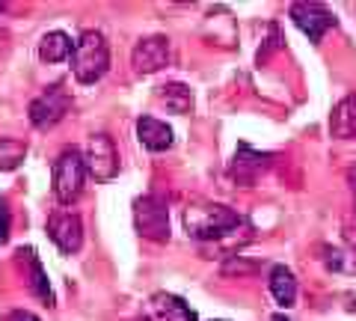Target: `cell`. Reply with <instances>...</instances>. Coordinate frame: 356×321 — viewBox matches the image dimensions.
Instances as JSON below:
<instances>
[{
  "mask_svg": "<svg viewBox=\"0 0 356 321\" xmlns=\"http://www.w3.org/2000/svg\"><path fill=\"white\" fill-rule=\"evenodd\" d=\"M241 224H243V217L222 203H193L184 208V229L196 241L222 238L229 232H235Z\"/></svg>",
  "mask_w": 356,
  "mask_h": 321,
  "instance_id": "cell-1",
  "label": "cell"
},
{
  "mask_svg": "<svg viewBox=\"0 0 356 321\" xmlns=\"http://www.w3.org/2000/svg\"><path fill=\"white\" fill-rule=\"evenodd\" d=\"M107 69H110V48H107L104 33L83 30L72 51V72L77 77V84L89 86V84L102 81Z\"/></svg>",
  "mask_w": 356,
  "mask_h": 321,
  "instance_id": "cell-2",
  "label": "cell"
},
{
  "mask_svg": "<svg viewBox=\"0 0 356 321\" xmlns=\"http://www.w3.org/2000/svg\"><path fill=\"white\" fill-rule=\"evenodd\" d=\"M83 179H86V164L81 149H63L60 158L54 161L51 170V182H54V196L60 205H72L83 191Z\"/></svg>",
  "mask_w": 356,
  "mask_h": 321,
  "instance_id": "cell-3",
  "label": "cell"
},
{
  "mask_svg": "<svg viewBox=\"0 0 356 321\" xmlns=\"http://www.w3.org/2000/svg\"><path fill=\"white\" fill-rule=\"evenodd\" d=\"M134 226L146 241L154 244H166L170 241V208H166V199L146 194L134 203Z\"/></svg>",
  "mask_w": 356,
  "mask_h": 321,
  "instance_id": "cell-4",
  "label": "cell"
},
{
  "mask_svg": "<svg viewBox=\"0 0 356 321\" xmlns=\"http://www.w3.org/2000/svg\"><path fill=\"white\" fill-rule=\"evenodd\" d=\"M69 110H72V93L65 90L63 81H57V84H51L39 98H33L30 107H27V116L39 131H48V128L57 125Z\"/></svg>",
  "mask_w": 356,
  "mask_h": 321,
  "instance_id": "cell-5",
  "label": "cell"
},
{
  "mask_svg": "<svg viewBox=\"0 0 356 321\" xmlns=\"http://www.w3.org/2000/svg\"><path fill=\"white\" fill-rule=\"evenodd\" d=\"M86 175H92L95 182H113L119 175V152L110 134H92L86 143Z\"/></svg>",
  "mask_w": 356,
  "mask_h": 321,
  "instance_id": "cell-6",
  "label": "cell"
},
{
  "mask_svg": "<svg viewBox=\"0 0 356 321\" xmlns=\"http://www.w3.org/2000/svg\"><path fill=\"white\" fill-rule=\"evenodd\" d=\"M288 18L294 21L297 30L306 33L312 45H318V42L324 39V33L339 24V18L321 3H294L291 9H288Z\"/></svg>",
  "mask_w": 356,
  "mask_h": 321,
  "instance_id": "cell-7",
  "label": "cell"
},
{
  "mask_svg": "<svg viewBox=\"0 0 356 321\" xmlns=\"http://www.w3.org/2000/svg\"><path fill=\"white\" fill-rule=\"evenodd\" d=\"M48 235L65 256H74L83 247V224L74 212H54L48 217Z\"/></svg>",
  "mask_w": 356,
  "mask_h": 321,
  "instance_id": "cell-8",
  "label": "cell"
},
{
  "mask_svg": "<svg viewBox=\"0 0 356 321\" xmlns=\"http://www.w3.org/2000/svg\"><path fill=\"white\" fill-rule=\"evenodd\" d=\"M170 39L166 36H149V39H140L134 45V54H131V63H134V72L137 75H154L161 72L163 65H170Z\"/></svg>",
  "mask_w": 356,
  "mask_h": 321,
  "instance_id": "cell-9",
  "label": "cell"
},
{
  "mask_svg": "<svg viewBox=\"0 0 356 321\" xmlns=\"http://www.w3.org/2000/svg\"><path fill=\"white\" fill-rule=\"evenodd\" d=\"M270 161H273L270 152H255L252 146H247V143H241L235 158L229 164V175L238 185H252L267 167H270Z\"/></svg>",
  "mask_w": 356,
  "mask_h": 321,
  "instance_id": "cell-10",
  "label": "cell"
},
{
  "mask_svg": "<svg viewBox=\"0 0 356 321\" xmlns=\"http://www.w3.org/2000/svg\"><path fill=\"white\" fill-rule=\"evenodd\" d=\"M143 321H196V313L187 306L181 297L154 292L143 309Z\"/></svg>",
  "mask_w": 356,
  "mask_h": 321,
  "instance_id": "cell-11",
  "label": "cell"
},
{
  "mask_svg": "<svg viewBox=\"0 0 356 321\" xmlns=\"http://www.w3.org/2000/svg\"><path fill=\"white\" fill-rule=\"evenodd\" d=\"M137 140L146 146L149 152H166L175 143V134L172 128L161 123V119L154 116H140L137 119Z\"/></svg>",
  "mask_w": 356,
  "mask_h": 321,
  "instance_id": "cell-12",
  "label": "cell"
},
{
  "mask_svg": "<svg viewBox=\"0 0 356 321\" xmlns=\"http://www.w3.org/2000/svg\"><path fill=\"white\" fill-rule=\"evenodd\" d=\"M18 259L27 265V285H30V292L36 295V297H42L48 306H57V297H54V292H51V283H48V274H44V268H42V262H39V256H36V250L33 247H21L18 250Z\"/></svg>",
  "mask_w": 356,
  "mask_h": 321,
  "instance_id": "cell-13",
  "label": "cell"
},
{
  "mask_svg": "<svg viewBox=\"0 0 356 321\" xmlns=\"http://www.w3.org/2000/svg\"><path fill=\"white\" fill-rule=\"evenodd\" d=\"M267 285H270L273 301L280 304L282 309H291L297 304V276H294L291 268H285V265H273Z\"/></svg>",
  "mask_w": 356,
  "mask_h": 321,
  "instance_id": "cell-14",
  "label": "cell"
},
{
  "mask_svg": "<svg viewBox=\"0 0 356 321\" xmlns=\"http://www.w3.org/2000/svg\"><path fill=\"white\" fill-rule=\"evenodd\" d=\"M72 51H74V42H72L69 33H63V30L44 33L42 42H39V60H44V63L72 60Z\"/></svg>",
  "mask_w": 356,
  "mask_h": 321,
  "instance_id": "cell-15",
  "label": "cell"
},
{
  "mask_svg": "<svg viewBox=\"0 0 356 321\" xmlns=\"http://www.w3.org/2000/svg\"><path fill=\"white\" fill-rule=\"evenodd\" d=\"M330 131H332V137H339V140L356 137V98L353 95L336 104V110H332V116H330Z\"/></svg>",
  "mask_w": 356,
  "mask_h": 321,
  "instance_id": "cell-16",
  "label": "cell"
},
{
  "mask_svg": "<svg viewBox=\"0 0 356 321\" xmlns=\"http://www.w3.org/2000/svg\"><path fill=\"white\" fill-rule=\"evenodd\" d=\"M161 102L166 104L170 113H187L193 107V93L184 84H166L161 86Z\"/></svg>",
  "mask_w": 356,
  "mask_h": 321,
  "instance_id": "cell-17",
  "label": "cell"
},
{
  "mask_svg": "<svg viewBox=\"0 0 356 321\" xmlns=\"http://www.w3.org/2000/svg\"><path fill=\"white\" fill-rule=\"evenodd\" d=\"M9 229H13V214H9V203L0 196V244L9 241Z\"/></svg>",
  "mask_w": 356,
  "mask_h": 321,
  "instance_id": "cell-18",
  "label": "cell"
},
{
  "mask_svg": "<svg viewBox=\"0 0 356 321\" xmlns=\"http://www.w3.org/2000/svg\"><path fill=\"white\" fill-rule=\"evenodd\" d=\"M3 321H39V318L33 313H27V309H13V313H9Z\"/></svg>",
  "mask_w": 356,
  "mask_h": 321,
  "instance_id": "cell-19",
  "label": "cell"
},
{
  "mask_svg": "<svg viewBox=\"0 0 356 321\" xmlns=\"http://www.w3.org/2000/svg\"><path fill=\"white\" fill-rule=\"evenodd\" d=\"M270 321H288V318H285V315H273Z\"/></svg>",
  "mask_w": 356,
  "mask_h": 321,
  "instance_id": "cell-20",
  "label": "cell"
},
{
  "mask_svg": "<svg viewBox=\"0 0 356 321\" xmlns=\"http://www.w3.org/2000/svg\"><path fill=\"white\" fill-rule=\"evenodd\" d=\"M0 45H3V33H0Z\"/></svg>",
  "mask_w": 356,
  "mask_h": 321,
  "instance_id": "cell-21",
  "label": "cell"
}]
</instances>
